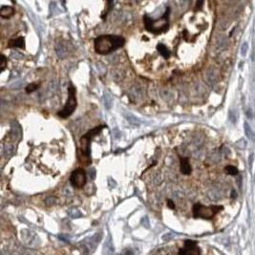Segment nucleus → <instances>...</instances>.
Segmentation results:
<instances>
[{"label":"nucleus","mask_w":255,"mask_h":255,"mask_svg":"<svg viewBox=\"0 0 255 255\" xmlns=\"http://www.w3.org/2000/svg\"><path fill=\"white\" fill-rule=\"evenodd\" d=\"M124 42L125 40L123 37L108 35L97 37L94 41V45L95 50L97 54H107L123 47Z\"/></svg>","instance_id":"1"},{"label":"nucleus","mask_w":255,"mask_h":255,"mask_svg":"<svg viewBox=\"0 0 255 255\" xmlns=\"http://www.w3.org/2000/svg\"><path fill=\"white\" fill-rule=\"evenodd\" d=\"M169 13H170V9L167 8L165 13L163 14L162 17L157 20H152L148 15H145L143 21H145V29L150 32H154V34H160V32L167 31L169 28V23H168Z\"/></svg>","instance_id":"2"},{"label":"nucleus","mask_w":255,"mask_h":255,"mask_svg":"<svg viewBox=\"0 0 255 255\" xmlns=\"http://www.w3.org/2000/svg\"><path fill=\"white\" fill-rule=\"evenodd\" d=\"M76 89L73 86L72 83L69 84V88H68V99L67 102H66L64 108L60 111V112L58 113V115L62 118V119H66L70 117L73 112L76 108Z\"/></svg>","instance_id":"3"},{"label":"nucleus","mask_w":255,"mask_h":255,"mask_svg":"<svg viewBox=\"0 0 255 255\" xmlns=\"http://www.w3.org/2000/svg\"><path fill=\"white\" fill-rule=\"evenodd\" d=\"M223 209V206H205L200 204H196L193 206V215L196 218L211 219L216 213Z\"/></svg>","instance_id":"4"},{"label":"nucleus","mask_w":255,"mask_h":255,"mask_svg":"<svg viewBox=\"0 0 255 255\" xmlns=\"http://www.w3.org/2000/svg\"><path fill=\"white\" fill-rule=\"evenodd\" d=\"M103 127H104V125L96 127L95 129H92L89 132H87L86 134L84 136H82V138H81V152L83 154V156L87 158L89 163L91 162V159H90V141H91L92 138L94 136H96L97 134H98Z\"/></svg>","instance_id":"5"},{"label":"nucleus","mask_w":255,"mask_h":255,"mask_svg":"<svg viewBox=\"0 0 255 255\" xmlns=\"http://www.w3.org/2000/svg\"><path fill=\"white\" fill-rule=\"evenodd\" d=\"M70 183L74 187L81 188L86 184V172L82 168L75 170L70 177Z\"/></svg>","instance_id":"6"},{"label":"nucleus","mask_w":255,"mask_h":255,"mask_svg":"<svg viewBox=\"0 0 255 255\" xmlns=\"http://www.w3.org/2000/svg\"><path fill=\"white\" fill-rule=\"evenodd\" d=\"M179 255H201V250L197 246L196 242L186 240L184 242V248L179 251Z\"/></svg>","instance_id":"7"},{"label":"nucleus","mask_w":255,"mask_h":255,"mask_svg":"<svg viewBox=\"0 0 255 255\" xmlns=\"http://www.w3.org/2000/svg\"><path fill=\"white\" fill-rule=\"evenodd\" d=\"M22 240L27 246L35 248L39 245V237L32 230H22Z\"/></svg>","instance_id":"8"},{"label":"nucleus","mask_w":255,"mask_h":255,"mask_svg":"<svg viewBox=\"0 0 255 255\" xmlns=\"http://www.w3.org/2000/svg\"><path fill=\"white\" fill-rule=\"evenodd\" d=\"M205 81L209 84V85H214L216 82H217V80H218V74H217V71L210 67L208 68L206 71H205Z\"/></svg>","instance_id":"9"},{"label":"nucleus","mask_w":255,"mask_h":255,"mask_svg":"<svg viewBox=\"0 0 255 255\" xmlns=\"http://www.w3.org/2000/svg\"><path fill=\"white\" fill-rule=\"evenodd\" d=\"M115 253V247H114V244H113V240H112V237L109 236L104 245H103V249H102V254L103 255H114Z\"/></svg>","instance_id":"10"},{"label":"nucleus","mask_w":255,"mask_h":255,"mask_svg":"<svg viewBox=\"0 0 255 255\" xmlns=\"http://www.w3.org/2000/svg\"><path fill=\"white\" fill-rule=\"evenodd\" d=\"M180 167L181 172L184 175H189L191 173V165L189 164V161L187 158H181L180 159Z\"/></svg>","instance_id":"11"},{"label":"nucleus","mask_w":255,"mask_h":255,"mask_svg":"<svg viewBox=\"0 0 255 255\" xmlns=\"http://www.w3.org/2000/svg\"><path fill=\"white\" fill-rule=\"evenodd\" d=\"M227 46V38L223 35L217 36L215 38V48L217 50H223Z\"/></svg>","instance_id":"12"},{"label":"nucleus","mask_w":255,"mask_h":255,"mask_svg":"<svg viewBox=\"0 0 255 255\" xmlns=\"http://www.w3.org/2000/svg\"><path fill=\"white\" fill-rule=\"evenodd\" d=\"M10 47H15V48H24L25 46V40L23 37H17L15 39H11L9 41Z\"/></svg>","instance_id":"13"},{"label":"nucleus","mask_w":255,"mask_h":255,"mask_svg":"<svg viewBox=\"0 0 255 255\" xmlns=\"http://www.w3.org/2000/svg\"><path fill=\"white\" fill-rule=\"evenodd\" d=\"M14 14H15V10H14L13 7H11V6H5L0 10V15H1L2 17H4V18L11 17Z\"/></svg>","instance_id":"14"},{"label":"nucleus","mask_w":255,"mask_h":255,"mask_svg":"<svg viewBox=\"0 0 255 255\" xmlns=\"http://www.w3.org/2000/svg\"><path fill=\"white\" fill-rule=\"evenodd\" d=\"M101 241V237H98V234H96L95 236H93L92 238H89L88 240L85 241V243H87V246L90 249H92V247L93 249H96L97 243Z\"/></svg>","instance_id":"15"},{"label":"nucleus","mask_w":255,"mask_h":255,"mask_svg":"<svg viewBox=\"0 0 255 255\" xmlns=\"http://www.w3.org/2000/svg\"><path fill=\"white\" fill-rule=\"evenodd\" d=\"M157 49H158L159 53L161 54L162 57H163L164 58H169L170 51L167 49V47H166L165 45H163V44H159V45L157 46Z\"/></svg>","instance_id":"16"},{"label":"nucleus","mask_w":255,"mask_h":255,"mask_svg":"<svg viewBox=\"0 0 255 255\" xmlns=\"http://www.w3.org/2000/svg\"><path fill=\"white\" fill-rule=\"evenodd\" d=\"M245 134L250 140L255 141V133L252 131V129L250 128V126L247 123H245Z\"/></svg>","instance_id":"17"},{"label":"nucleus","mask_w":255,"mask_h":255,"mask_svg":"<svg viewBox=\"0 0 255 255\" xmlns=\"http://www.w3.org/2000/svg\"><path fill=\"white\" fill-rule=\"evenodd\" d=\"M15 151V148L13 145H7L4 147V154L6 158H10L11 156H13L14 153Z\"/></svg>","instance_id":"18"},{"label":"nucleus","mask_w":255,"mask_h":255,"mask_svg":"<svg viewBox=\"0 0 255 255\" xmlns=\"http://www.w3.org/2000/svg\"><path fill=\"white\" fill-rule=\"evenodd\" d=\"M125 118L128 119V121H130V123L132 124H135V125H138L139 124V119L132 114H126L125 115Z\"/></svg>","instance_id":"19"},{"label":"nucleus","mask_w":255,"mask_h":255,"mask_svg":"<svg viewBox=\"0 0 255 255\" xmlns=\"http://www.w3.org/2000/svg\"><path fill=\"white\" fill-rule=\"evenodd\" d=\"M69 215L72 218H79V217H81V212L76 208H72L69 210Z\"/></svg>","instance_id":"20"},{"label":"nucleus","mask_w":255,"mask_h":255,"mask_svg":"<svg viewBox=\"0 0 255 255\" xmlns=\"http://www.w3.org/2000/svg\"><path fill=\"white\" fill-rule=\"evenodd\" d=\"M208 196L210 197V199H211V200H218V199L221 198V194H220V192L217 191V190H211V191H209Z\"/></svg>","instance_id":"21"},{"label":"nucleus","mask_w":255,"mask_h":255,"mask_svg":"<svg viewBox=\"0 0 255 255\" xmlns=\"http://www.w3.org/2000/svg\"><path fill=\"white\" fill-rule=\"evenodd\" d=\"M226 171L227 174L229 175H237L238 174V170L236 167H234V166H231V165H228L226 167Z\"/></svg>","instance_id":"22"},{"label":"nucleus","mask_w":255,"mask_h":255,"mask_svg":"<svg viewBox=\"0 0 255 255\" xmlns=\"http://www.w3.org/2000/svg\"><path fill=\"white\" fill-rule=\"evenodd\" d=\"M38 87H39V84H37V83H32V84H29V85L26 87V92H27V93H32V92L36 91Z\"/></svg>","instance_id":"23"},{"label":"nucleus","mask_w":255,"mask_h":255,"mask_svg":"<svg viewBox=\"0 0 255 255\" xmlns=\"http://www.w3.org/2000/svg\"><path fill=\"white\" fill-rule=\"evenodd\" d=\"M248 50H249V45H248V43H246V42L243 43V45H242V47H241V54H242L243 57H245V55H246Z\"/></svg>","instance_id":"24"},{"label":"nucleus","mask_w":255,"mask_h":255,"mask_svg":"<svg viewBox=\"0 0 255 255\" xmlns=\"http://www.w3.org/2000/svg\"><path fill=\"white\" fill-rule=\"evenodd\" d=\"M119 255H134V252H133L132 249H125L123 250V252H121Z\"/></svg>","instance_id":"25"},{"label":"nucleus","mask_w":255,"mask_h":255,"mask_svg":"<svg viewBox=\"0 0 255 255\" xmlns=\"http://www.w3.org/2000/svg\"><path fill=\"white\" fill-rule=\"evenodd\" d=\"M55 203V198H53V197H50V198H48L47 200H46V205H53Z\"/></svg>","instance_id":"26"},{"label":"nucleus","mask_w":255,"mask_h":255,"mask_svg":"<svg viewBox=\"0 0 255 255\" xmlns=\"http://www.w3.org/2000/svg\"><path fill=\"white\" fill-rule=\"evenodd\" d=\"M1 58H2V60H1V65H0V67H1L2 70H4L5 65H6V58L2 54V55H1Z\"/></svg>","instance_id":"27"},{"label":"nucleus","mask_w":255,"mask_h":255,"mask_svg":"<svg viewBox=\"0 0 255 255\" xmlns=\"http://www.w3.org/2000/svg\"><path fill=\"white\" fill-rule=\"evenodd\" d=\"M105 105H106V108H110L111 107V99L110 97L107 98V95H105Z\"/></svg>","instance_id":"28"},{"label":"nucleus","mask_w":255,"mask_h":255,"mask_svg":"<svg viewBox=\"0 0 255 255\" xmlns=\"http://www.w3.org/2000/svg\"><path fill=\"white\" fill-rule=\"evenodd\" d=\"M167 205H168V207L171 208V209H174V208H175V205H174V203L172 202V200H167Z\"/></svg>","instance_id":"29"},{"label":"nucleus","mask_w":255,"mask_h":255,"mask_svg":"<svg viewBox=\"0 0 255 255\" xmlns=\"http://www.w3.org/2000/svg\"><path fill=\"white\" fill-rule=\"evenodd\" d=\"M235 197H236V192L233 190V191H232V198H235Z\"/></svg>","instance_id":"30"}]
</instances>
